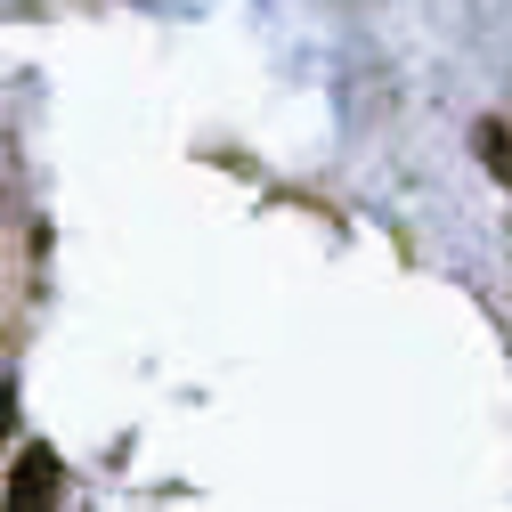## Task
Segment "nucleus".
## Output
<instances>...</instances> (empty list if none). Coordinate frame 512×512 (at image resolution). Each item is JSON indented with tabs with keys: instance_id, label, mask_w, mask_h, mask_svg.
<instances>
[{
	"instance_id": "obj_1",
	"label": "nucleus",
	"mask_w": 512,
	"mask_h": 512,
	"mask_svg": "<svg viewBox=\"0 0 512 512\" xmlns=\"http://www.w3.org/2000/svg\"><path fill=\"white\" fill-rule=\"evenodd\" d=\"M57 480H66V472H57L49 447H25L17 472H9V504H0V512H57Z\"/></svg>"
},
{
	"instance_id": "obj_2",
	"label": "nucleus",
	"mask_w": 512,
	"mask_h": 512,
	"mask_svg": "<svg viewBox=\"0 0 512 512\" xmlns=\"http://www.w3.org/2000/svg\"><path fill=\"white\" fill-rule=\"evenodd\" d=\"M17 431V391H9V374H0V439Z\"/></svg>"
}]
</instances>
